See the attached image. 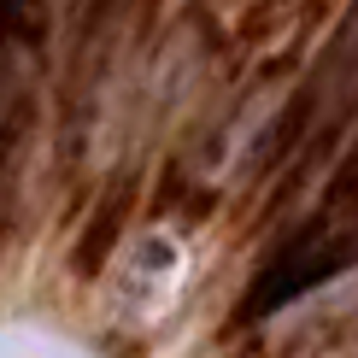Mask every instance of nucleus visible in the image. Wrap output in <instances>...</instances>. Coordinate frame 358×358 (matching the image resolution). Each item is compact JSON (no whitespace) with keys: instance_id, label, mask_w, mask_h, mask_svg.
<instances>
[{"instance_id":"f03ea898","label":"nucleus","mask_w":358,"mask_h":358,"mask_svg":"<svg viewBox=\"0 0 358 358\" xmlns=\"http://www.w3.org/2000/svg\"><path fill=\"white\" fill-rule=\"evenodd\" d=\"M352 259H358V241L341 235V229H329V217H317L306 235H294V241L264 264V276L252 282V294H247V317H271L276 306H288L294 294L317 288L323 276L347 271Z\"/></svg>"},{"instance_id":"f257e3e1","label":"nucleus","mask_w":358,"mask_h":358,"mask_svg":"<svg viewBox=\"0 0 358 358\" xmlns=\"http://www.w3.org/2000/svg\"><path fill=\"white\" fill-rule=\"evenodd\" d=\"M41 36H48L41 0H0V171L12 159V141L24 129L29 94L41 77Z\"/></svg>"}]
</instances>
